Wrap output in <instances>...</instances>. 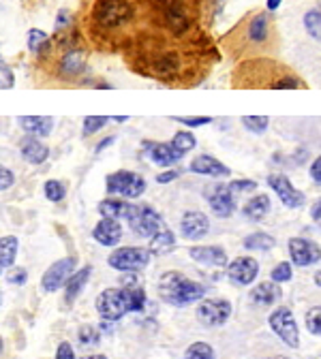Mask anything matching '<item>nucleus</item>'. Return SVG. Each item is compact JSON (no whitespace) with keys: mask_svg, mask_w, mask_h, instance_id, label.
<instances>
[{"mask_svg":"<svg viewBox=\"0 0 321 359\" xmlns=\"http://www.w3.org/2000/svg\"><path fill=\"white\" fill-rule=\"evenodd\" d=\"M84 359H107L105 355H88V357H84Z\"/></svg>","mask_w":321,"mask_h":359,"instance_id":"obj_59","label":"nucleus"},{"mask_svg":"<svg viewBox=\"0 0 321 359\" xmlns=\"http://www.w3.org/2000/svg\"><path fill=\"white\" fill-rule=\"evenodd\" d=\"M158 297L163 299L165 304L176 306V308H185L191 304H197L199 299H204L206 287L197 281H191L185 274L180 272H165L158 278Z\"/></svg>","mask_w":321,"mask_h":359,"instance_id":"obj_6","label":"nucleus"},{"mask_svg":"<svg viewBox=\"0 0 321 359\" xmlns=\"http://www.w3.org/2000/svg\"><path fill=\"white\" fill-rule=\"evenodd\" d=\"M127 58L139 75L169 86H195L210 73L218 52L208 30L191 39H174L150 28L135 39Z\"/></svg>","mask_w":321,"mask_h":359,"instance_id":"obj_1","label":"nucleus"},{"mask_svg":"<svg viewBox=\"0 0 321 359\" xmlns=\"http://www.w3.org/2000/svg\"><path fill=\"white\" fill-rule=\"evenodd\" d=\"M176 248V235L165 227L160 233L150 237V252L152 254H167L169 250Z\"/></svg>","mask_w":321,"mask_h":359,"instance_id":"obj_32","label":"nucleus"},{"mask_svg":"<svg viewBox=\"0 0 321 359\" xmlns=\"http://www.w3.org/2000/svg\"><path fill=\"white\" fill-rule=\"evenodd\" d=\"M189 257L193 261L202 263V265H212V268H223L227 265V252L220 246H191Z\"/></svg>","mask_w":321,"mask_h":359,"instance_id":"obj_24","label":"nucleus"},{"mask_svg":"<svg viewBox=\"0 0 321 359\" xmlns=\"http://www.w3.org/2000/svg\"><path fill=\"white\" fill-rule=\"evenodd\" d=\"M229 188H231L236 195H242V193H255V191H257V182H255V180H231V182H229Z\"/></svg>","mask_w":321,"mask_h":359,"instance_id":"obj_46","label":"nucleus"},{"mask_svg":"<svg viewBox=\"0 0 321 359\" xmlns=\"http://www.w3.org/2000/svg\"><path fill=\"white\" fill-rule=\"evenodd\" d=\"M189 169L197 175H208V177H227L231 175V169L227 165H223L218 158L210 156V154H199L195 156Z\"/></svg>","mask_w":321,"mask_h":359,"instance_id":"obj_20","label":"nucleus"},{"mask_svg":"<svg viewBox=\"0 0 321 359\" xmlns=\"http://www.w3.org/2000/svg\"><path fill=\"white\" fill-rule=\"evenodd\" d=\"M242 124L247 131H251L255 135H264L268 131L270 118L268 116H242Z\"/></svg>","mask_w":321,"mask_h":359,"instance_id":"obj_37","label":"nucleus"},{"mask_svg":"<svg viewBox=\"0 0 321 359\" xmlns=\"http://www.w3.org/2000/svg\"><path fill=\"white\" fill-rule=\"evenodd\" d=\"M150 259H152L150 248L125 246V248H116L107 257V263H110V268H114L118 272H139V270L148 268Z\"/></svg>","mask_w":321,"mask_h":359,"instance_id":"obj_9","label":"nucleus"},{"mask_svg":"<svg viewBox=\"0 0 321 359\" xmlns=\"http://www.w3.org/2000/svg\"><path fill=\"white\" fill-rule=\"evenodd\" d=\"M114 321H107V318H103V323H101V327H99V329H101L103 334H112L114 331V325H112Z\"/></svg>","mask_w":321,"mask_h":359,"instance_id":"obj_56","label":"nucleus"},{"mask_svg":"<svg viewBox=\"0 0 321 359\" xmlns=\"http://www.w3.org/2000/svg\"><path fill=\"white\" fill-rule=\"evenodd\" d=\"M52 47H54V43H52V39H50L48 32L39 30V28L28 30V50H30V54L43 58V56H50Z\"/></svg>","mask_w":321,"mask_h":359,"instance_id":"obj_30","label":"nucleus"},{"mask_svg":"<svg viewBox=\"0 0 321 359\" xmlns=\"http://www.w3.org/2000/svg\"><path fill=\"white\" fill-rule=\"evenodd\" d=\"M227 3V0H208V5H210V11H212V17H214V11H218L220 7H223Z\"/></svg>","mask_w":321,"mask_h":359,"instance_id":"obj_54","label":"nucleus"},{"mask_svg":"<svg viewBox=\"0 0 321 359\" xmlns=\"http://www.w3.org/2000/svg\"><path fill=\"white\" fill-rule=\"evenodd\" d=\"M231 86L242 90H298L307 84L287 65L278 63L272 56H262L238 63L231 71Z\"/></svg>","mask_w":321,"mask_h":359,"instance_id":"obj_5","label":"nucleus"},{"mask_svg":"<svg viewBox=\"0 0 321 359\" xmlns=\"http://www.w3.org/2000/svg\"><path fill=\"white\" fill-rule=\"evenodd\" d=\"M133 233L139 237H154L165 229V221L152 206H133L127 218Z\"/></svg>","mask_w":321,"mask_h":359,"instance_id":"obj_8","label":"nucleus"},{"mask_svg":"<svg viewBox=\"0 0 321 359\" xmlns=\"http://www.w3.org/2000/svg\"><path fill=\"white\" fill-rule=\"evenodd\" d=\"M56 359H77L73 353V347L69 342H60L58 351H56Z\"/></svg>","mask_w":321,"mask_h":359,"instance_id":"obj_50","label":"nucleus"},{"mask_svg":"<svg viewBox=\"0 0 321 359\" xmlns=\"http://www.w3.org/2000/svg\"><path fill=\"white\" fill-rule=\"evenodd\" d=\"M144 152L148 154V158L158 165V167H174L176 163H180V156L172 144H156V142H144Z\"/></svg>","mask_w":321,"mask_h":359,"instance_id":"obj_22","label":"nucleus"},{"mask_svg":"<svg viewBox=\"0 0 321 359\" xmlns=\"http://www.w3.org/2000/svg\"><path fill=\"white\" fill-rule=\"evenodd\" d=\"M152 0H94L88 13V32L99 45H133L144 30L139 22L150 19Z\"/></svg>","mask_w":321,"mask_h":359,"instance_id":"obj_2","label":"nucleus"},{"mask_svg":"<svg viewBox=\"0 0 321 359\" xmlns=\"http://www.w3.org/2000/svg\"><path fill=\"white\" fill-rule=\"evenodd\" d=\"M15 86V75L5 65V60H0V90H11Z\"/></svg>","mask_w":321,"mask_h":359,"instance_id":"obj_45","label":"nucleus"},{"mask_svg":"<svg viewBox=\"0 0 321 359\" xmlns=\"http://www.w3.org/2000/svg\"><path fill=\"white\" fill-rule=\"evenodd\" d=\"M172 146H174V150H176L180 156H185L187 152H191V150L197 146V139H195V135L189 133V131H178V133L174 135V139H172Z\"/></svg>","mask_w":321,"mask_h":359,"instance_id":"obj_35","label":"nucleus"},{"mask_svg":"<svg viewBox=\"0 0 321 359\" xmlns=\"http://www.w3.org/2000/svg\"><path fill=\"white\" fill-rule=\"evenodd\" d=\"M86 67H88L86 52L75 45V47L63 50V54H60L58 63H56V73L63 79H79L86 73Z\"/></svg>","mask_w":321,"mask_h":359,"instance_id":"obj_13","label":"nucleus"},{"mask_svg":"<svg viewBox=\"0 0 321 359\" xmlns=\"http://www.w3.org/2000/svg\"><path fill=\"white\" fill-rule=\"evenodd\" d=\"M212 19L208 0H152L150 28L174 39L204 32Z\"/></svg>","mask_w":321,"mask_h":359,"instance_id":"obj_4","label":"nucleus"},{"mask_svg":"<svg viewBox=\"0 0 321 359\" xmlns=\"http://www.w3.org/2000/svg\"><path fill=\"white\" fill-rule=\"evenodd\" d=\"M92 237L101 246H116L123 239V225L116 218H101L92 229Z\"/></svg>","mask_w":321,"mask_h":359,"instance_id":"obj_21","label":"nucleus"},{"mask_svg":"<svg viewBox=\"0 0 321 359\" xmlns=\"http://www.w3.org/2000/svg\"><path fill=\"white\" fill-rule=\"evenodd\" d=\"M304 323H307V329L313 336H321V306H315L307 312Z\"/></svg>","mask_w":321,"mask_h":359,"instance_id":"obj_41","label":"nucleus"},{"mask_svg":"<svg viewBox=\"0 0 321 359\" xmlns=\"http://www.w3.org/2000/svg\"><path fill=\"white\" fill-rule=\"evenodd\" d=\"M311 218H313V221H315L317 225H321V199L313 204V208H311Z\"/></svg>","mask_w":321,"mask_h":359,"instance_id":"obj_52","label":"nucleus"},{"mask_svg":"<svg viewBox=\"0 0 321 359\" xmlns=\"http://www.w3.org/2000/svg\"><path fill=\"white\" fill-rule=\"evenodd\" d=\"M309 175L313 180V184L321 186V154L315 158V161L311 163V169H309Z\"/></svg>","mask_w":321,"mask_h":359,"instance_id":"obj_49","label":"nucleus"},{"mask_svg":"<svg viewBox=\"0 0 321 359\" xmlns=\"http://www.w3.org/2000/svg\"><path fill=\"white\" fill-rule=\"evenodd\" d=\"M17 122L26 131V135L34 137H48L54 129V118L50 116H19Z\"/></svg>","mask_w":321,"mask_h":359,"instance_id":"obj_26","label":"nucleus"},{"mask_svg":"<svg viewBox=\"0 0 321 359\" xmlns=\"http://www.w3.org/2000/svg\"><path fill=\"white\" fill-rule=\"evenodd\" d=\"M172 120H176L180 124H187L191 129H199V127H206L212 122L210 116H172Z\"/></svg>","mask_w":321,"mask_h":359,"instance_id":"obj_42","label":"nucleus"},{"mask_svg":"<svg viewBox=\"0 0 321 359\" xmlns=\"http://www.w3.org/2000/svg\"><path fill=\"white\" fill-rule=\"evenodd\" d=\"M206 202H208L210 210L214 212V216H218V218H229L238 208L236 193L229 188V184H216V186L208 188Z\"/></svg>","mask_w":321,"mask_h":359,"instance_id":"obj_17","label":"nucleus"},{"mask_svg":"<svg viewBox=\"0 0 321 359\" xmlns=\"http://www.w3.org/2000/svg\"><path fill=\"white\" fill-rule=\"evenodd\" d=\"M291 276H293V272H291V263H287V261H280L278 265H274V270L270 272V278L274 283H289L291 281Z\"/></svg>","mask_w":321,"mask_h":359,"instance_id":"obj_43","label":"nucleus"},{"mask_svg":"<svg viewBox=\"0 0 321 359\" xmlns=\"http://www.w3.org/2000/svg\"><path fill=\"white\" fill-rule=\"evenodd\" d=\"M112 120H114V122H127L129 118H127V116H116V118H112Z\"/></svg>","mask_w":321,"mask_h":359,"instance_id":"obj_57","label":"nucleus"},{"mask_svg":"<svg viewBox=\"0 0 321 359\" xmlns=\"http://www.w3.org/2000/svg\"><path fill=\"white\" fill-rule=\"evenodd\" d=\"M234 308L227 299H202L197 304V321L206 327H220L229 321Z\"/></svg>","mask_w":321,"mask_h":359,"instance_id":"obj_12","label":"nucleus"},{"mask_svg":"<svg viewBox=\"0 0 321 359\" xmlns=\"http://www.w3.org/2000/svg\"><path fill=\"white\" fill-rule=\"evenodd\" d=\"M7 281H9L11 285H24V283L28 281V272H26L24 268H15V270L9 272Z\"/></svg>","mask_w":321,"mask_h":359,"instance_id":"obj_48","label":"nucleus"},{"mask_svg":"<svg viewBox=\"0 0 321 359\" xmlns=\"http://www.w3.org/2000/svg\"><path fill=\"white\" fill-rule=\"evenodd\" d=\"M272 210V202H270V197L266 193H259V195H253L249 202L245 204L242 208V214L249 218V221L253 223H259V221H264V218L270 214Z\"/></svg>","mask_w":321,"mask_h":359,"instance_id":"obj_27","label":"nucleus"},{"mask_svg":"<svg viewBox=\"0 0 321 359\" xmlns=\"http://www.w3.org/2000/svg\"><path fill=\"white\" fill-rule=\"evenodd\" d=\"M287 248H289L291 261L298 268H309V265H315L317 261H321V246L317 242H313V239L291 237Z\"/></svg>","mask_w":321,"mask_h":359,"instance_id":"obj_16","label":"nucleus"},{"mask_svg":"<svg viewBox=\"0 0 321 359\" xmlns=\"http://www.w3.org/2000/svg\"><path fill=\"white\" fill-rule=\"evenodd\" d=\"M17 257V237L15 235H5L0 237V265L11 268Z\"/></svg>","mask_w":321,"mask_h":359,"instance_id":"obj_33","label":"nucleus"},{"mask_svg":"<svg viewBox=\"0 0 321 359\" xmlns=\"http://www.w3.org/2000/svg\"><path fill=\"white\" fill-rule=\"evenodd\" d=\"M315 285H317V287H321V270L315 274Z\"/></svg>","mask_w":321,"mask_h":359,"instance_id":"obj_58","label":"nucleus"},{"mask_svg":"<svg viewBox=\"0 0 321 359\" xmlns=\"http://www.w3.org/2000/svg\"><path fill=\"white\" fill-rule=\"evenodd\" d=\"M208 231H210V218L204 212L187 210L183 218H180V233H183V237L191 239V242L206 237Z\"/></svg>","mask_w":321,"mask_h":359,"instance_id":"obj_19","label":"nucleus"},{"mask_svg":"<svg viewBox=\"0 0 321 359\" xmlns=\"http://www.w3.org/2000/svg\"><path fill=\"white\" fill-rule=\"evenodd\" d=\"M43 193H45V199L52 204H60L67 195V188L65 184L60 182V180H48L45 186H43Z\"/></svg>","mask_w":321,"mask_h":359,"instance_id":"obj_38","label":"nucleus"},{"mask_svg":"<svg viewBox=\"0 0 321 359\" xmlns=\"http://www.w3.org/2000/svg\"><path fill=\"white\" fill-rule=\"evenodd\" d=\"M280 5H283V0H266V9H268L270 13H274Z\"/></svg>","mask_w":321,"mask_h":359,"instance_id":"obj_55","label":"nucleus"},{"mask_svg":"<svg viewBox=\"0 0 321 359\" xmlns=\"http://www.w3.org/2000/svg\"><path fill=\"white\" fill-rule=\"evenodd\" d=\"M75 268H77V259L75 257H65V259H60V261L52 263L48 268V272L43 274V278H41L43 291L45 293H54L63 285H67L69 278L75 274Z\"/></svg>","mask_w":321,"mask_h":359,"instance_id":"obj_14","label":"nucleus"},{"mask_svg":"<svg viewBox=\"0 0 321 359\" xmlns=\"http://www.w3.org/2000/svg\"><path fill=\"white\" fill-rule=\"evenodd\" d=\"M278 297H280V289H278V283H274V281L259 283L251 291V302L255 306H272L274 302H278Z\"/></svg>","mask_w":321,"mask_h":359,"instance_id":"obj_28","label":"nucleus"},{"mask_svg":"<svg viewBox=\"0 0 321 359\" xmlns=\"http://www.w3.org/2000/svg\"><path fill=\"white\" fill-rule=\"evenodd\" d=\"M77 340L82 347H96L101 340V329L94 325H82L77 331Z\"/></svg>","mask_w":321,"mask_h":359,"instance_id":"obj_36","label":"nucleus"},{"mask_svg":"<svg viewBox=\"0 0 321 359\" xmlns=\"http://www.w3.org/2000/svg\"><path fill=\"white\" fill-rule=\"evenodd\" d=\"M259 274V263L253 257H238L231 263H227V276L229 281L238 287H249L255 283Z\"/></svg>","mask_w":321,"mask_h":359,"instance_id":"obj_18","label":"nucleus"},{"mask_svg":"<svg viewBox=\"0 0 321 359\" xmlns=\"http://www.w3.org/2000/svg\"><path fill=\"white\" fill-rule=\"evenodd\" d=\"M71 28H73V15H71V11L63 9V11L58 13V17H56L54 30H56V34H60V32H67Z\"/></svg>","mask_w":321,"mask_h":359,"instance_id":"obj_44","label":"nucleus"},{"mask_svg":"<svg viewBox=\"0 0 321 359\" xmlns=\"http://www.w3.org/2000/svg\"><path fill=\"white\" fill-rule=\"evenodd\" d=\"M268 325H270V329L287 347H291V349H298L300 347V329H298V323H296V318H293V312L287 306L276 308L268 316Z\"/></svg>","mask_w":321,"mask_h":359,"instance_id":"obj_11","label":"nucleus"},{"mask_svg":"<svg viewBox=\"0 0 321 359\" xmlns=\"http://www.w3.org/2000/svg\"><path fill=\"white\" fill-rule=\"evenodd\" d=\"M272 359H285V357H272Z\"/></svg>","mask_w":321,"mask_h":359,"instance_id":"obj_60","label":"nucleus"},{"mask_svg":"<svg viewBox=\"0 0 321 359\" xmlns=\"http://www.w3.org/2000/svg\"><path fill=\"white\" fill-rule=\"evenodd\" d=\"M105 188L110 197H123V199H137L146 193V180L137 171L120 169L105 177Z\"/></svg>","mask_w":321,"mask_h":359,"instance_id":"obj_7","label":"nucleus"},{"mask_svg":"<svg viewBox=\"0 0 321 359\" xmlns=\"http://www.w3.org/2000/svg\"><path fill=\"white\" fill-rule=\"evenodd\" d=\"M13 184H15V175H13V171L0 165V193H3V191H9Z\"/></svg>","mask_w":321,"mask_h":359,"instance_id":"obj_47","label":"nucleus"},{"mask_svg":"<svg viewBox=\"0 0 321 359\" xmlns=\"http://www.w3.org/2000/svg\"><path fill=\"white\" fill-rule=\"evenodd\" d=\"M268 186L272 188V193H276V197L280 199V204L291 208V210H298L307 204V197L304 193H300L293 184L291 180L283 173H272L268 175Z\"/></svg>","mask_w":321,"mask_h":359,"instance_id":"obj_15","label":"nucleus"},{"mask_svg":"<svg viewBox=\"0 0 321 359\" xmlns=\"http://www.w3.org/2000/svg\"><path fill=\"white\" fill-rule=\"evenodd\" d=\"M185 359H216V353L208 342H193L187 349Z\"/></svg>","mask_w":321,"mask_h":359,"instance_id":"obj_39","label":"nucleus"},{"mask_svg":"<svg viewBox=\"0 0 321 359\" xmlns=\"http://www.w3.org/2000/svg\"><path fill=\"white\" fill-rule=\"evenodd\" d=\"M278 28L276 19L268 9L249 11L240 22L220 36V50H223L231 60L242 63L251 58L262 56H276L278 52Z\"/></svg>","mask_w":321,"mask_h":359,"instance_id":"obj_3","label":"nucleus"},{"mask_svg":"<svg viewBox=\"0 0 321 359\" xmlns=\"http://www.w3.org/2000/svg\"><path fill=\"white\" fill-rule=\"evenodd\" d=\"M302 22H304V30L309 32L313 41L321 43V9H309L302 17Z\"/></svg>","mask_w":321,"mask_h":359,"instance_id":"obj_34","label":"nucleus"},{"mask_svg":"<svg viewBox=\"0 0 321 359\" xmlns=\"http://www.w3.org/2000/svg\"><path fill=\"white\" fill-rule=\"evenodd\" d=\"M0 302H3V295H0Z\"/></svg>","mask_w":321,"mask_h":359,"instance_id":"obj_61","label":"nucleus"},{"mask_svg":"<svg viewBox=\"0 0 321 359\" xmlns=\"http://www.w3.org/2000/svg\"><path fill=\"white\" fill-rule=\"evenodd\" d=\"M96 312L101 314V318H107V321H120L127 312H131L127 287L105 289L96 297Z\"/></svg>","mask_w":321,"mask_h":359,"instance_id":"obj_10","label":"nucleus"},{"mask_svg":"<svg viewBox=\"0 0 321 359\" xmlns=\"http://www.w3.org/2000/svg\"><path fill=\"white\" fill-rule=\"evenodd\" d=\"M133 204H129L123 197H107L99 204V214L101 218H116V221H127L131 214Z\"/></svg>","mask_w":321,"mask_h":359,"instance_id":"obj_25","label":"nucleus"},{"mask_svg":"<svg viewBox=\"0 0 321 359\" xmlns=\"http://www.w3.org/2000/svg\"><path fill=\"white\" fill-rule=\"evenodd\" d=\"M19 152H22L24 161H28L30 165H43L50 158V148L34 135H26L19 142Z\"/></svg>","mask_w":321,"mask_h":359,"instance_id":"obj_23","label":"nucleus"},{"mask_svg":"<svg viewBox=\"0 0 321 359\" xmlns=\"http://www.w3.org/2000/svg\"><path fill=\"white\" fill-rule=\"evenodd\" d=\"M178 175H180L178 169H165L163 173L156 175V182H158V184H169V182H174V180H176Z\"/></svg>","mask_w":321,"mask_h":359,"instance_id":"obj_51","label":"nucleus"},{"mask_svg":"<svg viewBox=\"0 0 321 359\" xmlns=\"http://www.w3.org/2000/svg\"><path fill=\"white\" fill-rule=\"evenodd\" d=\"M0 60H3V58H0Z\"/></svg>","mask_w":321,"mask_h":359,"instance_id":"obj_63","label":"nucleus"},{"mask_svg":"<svg viewBox=\"0 0 321 359\" xmlns=\"http://www.w3.org/2000/svg\"><path fill=\"white\" fill-rule=\"evenodd\" d=\"M242 246L247 250H259V252H266V250H272L276 246V239L270 235V233H264V231H257V233H251L245 237Z\"/></svg>","mask_w":321,"mask_h":359,"instance_id":"obj_31","label":"nucleus"},{"mask_svg":"<svg viewBox=\"0 0 321 359\" xmlns=\"http://www.w3.org/2000/svg\"><path fill=\"white\" fill-rule=\"evenodd\" d=\"M0 270H3V265H0Z\"/></svg>","mask_w":321,"mask_h":359,"instance_id":"obj_62","label":"nucleus"},{"mask_svg":"<svg viewBox=\"0 0 321 359\" xmlns=\"http://www.w3.org/2000/svg\"><path fill=\"white\" fill-rule=\"evenodd\" d=\"M90 274H92V268L86 265V268H82V270H77V272L69 278L67 291H65V302H67V304H73L75 299H77V295L84 291V287H86V283H88Z\"/></svg>","mask_w":321,"mask_h":359,"instance_id":"obj_29","label":"nucleus"},{"mask_svg":"<svg viewBox=\"0 0 321 359\" xmlns=\"http://www.w3.org/2000/svg\"><path fill=\"white\" fill-rule=\"evenodd\" d=\"M107 122H110L107 116H86L84 118V129H82L84 137H92L94 133L101 131Z\"/></svg>","mask_w":321,"mask_h":359,"instance_id":"obj_40","label":"nucleus"},{"mask_svg":"<svg viewBox=\"0 0 321 359\" xmlns=\"http://www.w3.org/2000/svg\"><path fill=\"white\" fill-rule=\"evenodd\" d=\"M114 142H116V137H105V139H103V142H101V144H99V146L94 148V152H101V150L110 148V146H112Z\"/></svg>","mask_w":321,"mask_h":359,"instance_id":"obj_53","label":"nucleus"}]
</instances>
